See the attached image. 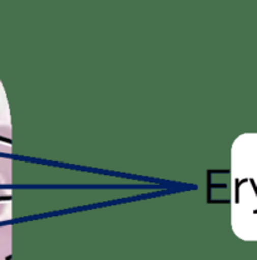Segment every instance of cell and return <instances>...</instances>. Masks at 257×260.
<instances>
[{
    "mask_svg": "<svg viewBox=\"0 0 257 260\" xmlns=\"http://www.w3.org/2000/svg\"><path fill=\"white\" fill-rule=\"evenodd\" d=\"M0 260H10V226H0Z\"/></svg>",
    "mask_w": 257,
    "mask_h": 260,
    "instance_id": "6da1fadb",
    "label": "cell"
},
{
    "mask_svg": "<svg viewBox=\"0 0 257 260\" xmlns=\"http://www.w3.org/2000/svg\"><path fill=\"white\" fill-rule=\"evenodd\" d=\"M2 154L4 155V145L0 143V175L8 180L9 179V164H8L7 159L2 156Z\"/></svg>",
    "mask_w": 257,
    "mask_h": 260,
    "instance_id": "7a4b0ae2",
    "label": "cell"
},
{
    "mask_svg": "<svg viewBox=\"0 0 257 260\" xmlns=\"http://www.w3.org/2000/svg\"><path fill=\"white\" fill-rule=\"evenodd\" d=\"M4 200H5V193H4V189H3L2 183H0V214L4 211Z\"/></svg>",
    "mask_w": 257,
    "mask_h": 260,
    "instance_id": "3957f363",
    "label": "cell"
}]
</instances>
